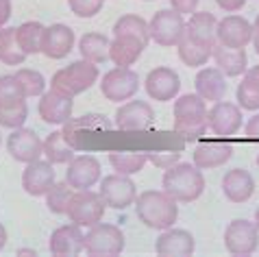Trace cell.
Masks as SVG:
<instances>
[{"mask_svg": "<svg viewBox=\"0 0 259 257\" xmlns=\"http://www.w3.org/2000/svg\"><path fill=\"white\" fill-rule=\"evenodd\" d=\"M235 96H237V105H240L242 109H248V111H257V109H259V94L246 90L242 83L237 85Z\"/></svg>", "mask_w": 259, "mask_h": 257, "instance_id": "cell-40", "label": "cell"}, {"mask_svg": "<svg viewBox=\"0 0 259 257\" xmlns=\"http://www.w3.org/2000/svg\"><path fill=\"white\" fill-rule=\"evenodd\" d=\"M46 26L41 22H24L18 26V41L26 55L41 53V39H44Z\"/></svg>", "mask_w": 259, "mask_h": 257, "instance_id": "cell-34", "label": "cell"}, {"mask_svg": "<svg viewBox=\"0 0 259 257\" xmlns=\"http://www.w3.org/2000/svg\"><path fill=\"white\" fill-rule=\"evenodd\" d=\"M225 246L231 255H250L259 246V227L250 220H231L225 229Z\"/></svg>", "mask_w": 259, "mask_h": 257, "instance_id": "cell-10", "label": "cell"}, {"mask_svg": "<svg viewBox=\"0 0 259 257\" xmlns=\"http://www.w3.org/2000/svg\"><path fill=\"white\" fill-rule=\"evenodd\" d=\"M20 255H33V257H35V251H28V248H22V251H20Z\"/></svg>", "mask_w": 259, "mask_h": 257, "instance_id": "cell-49", "label": "cell"}, {"mask_svg": "<svg viewBox=\"0 0 259 257\" xmlns=\"http://www.w3.org/2000/svg\"><path fill=\"white\" fill-rule=\"evenodd\" d=\"M255 225L259 227V207H257V211H255Z\"/></svg>", "mask_w": 259, "mask_h": 257, "instance_id": "cell-50", "label": "cell"}, {"mask_svg": "<svg viewBox=\"0 0 259 257\" xmlns=\"http://www.w3.org/2000/svg\"><path fill=\"white\" fill-rule=\"evenodd\" d=\"M16 78H18V83H20V88H22L26 98L41 96L46 92V78L41 76V72H37V70L20 68L16 72Z\"/></svg>", "mask_w": 259, "mask_h": 257, "instance_id": "cell-36", "label": "cell"}, {"mask_svg": "<svg viewBox=\"0 0 259 257\" xmlns=\"http://www.w3.org/2000/svg\"><path fill=\"white\" fill-rule=\"evenodd\" d=\"M233 157V146L231 142L222 140H205L194 148V163L200 170H213L220 168Z\"/></svg>", "mask_w": 259, "mask_h": 257, "instance_id": "cell-19", "label": "cell"}, {"mask_svg": "<svg viewBox=\"0 0 259 257\" xmlns=\"http://www.w3.org/2000/svg\"><path fill=\"white\" fill-rule=\"evenodd\" d=\"M257 166H259V155H257Z\"/></svg>", "mask_w": 259, "mask_h": 257, "instance_id": "cell-52", "label": "cell"}, {"mask_svg": "<svg viewBox=\"0 0 259 257\" xmlns=\"http://www.w3.org/2000/svg\"><path fill=\"white\" fill-rule=\"evenodd\" d=\"M26 57L28 55L20 48V41H18V28L16 26L0 28V61L5 66H22Z\"/></svg>", "mask_w": 259, "mask_h": 257, "instance_id": "cell-28", "label": "cell"}, {"mask_svg": "<svg viewBox=\"0 0 259 257\" xmlns=\"http://www.w3.org/2000/svg\"><path fill=\"white\" fill-rule=\"evenodd\" d=\"M68 7L78 18H94L103 9V0H68Z\"/></svg>", "mask_w": 259, "mask_h": 257, "instance_id": "cell-39", "label": "cell"}, {"mask_svg": "<svg viewBox=\"0 0 259 257\" xmlns=\"http://www.w3.org/2000/svg\"><path fill=\"white\" fill-rule=\"evenodd\" d=\"M148 155V161H153L157 168H170L175 166V163L181 159V155L179 153H146Z\"/></svg>", "mask_w": 259, "mask_h": 257, "instance_id": "cell-41", "label": "cell"}, {"mask_svg": "<svg viewBox=\"0 0 259 257\" xmlns=\"http://www.w3.org/2000/svg\"><path fill=\"white\" fill-rule=\"evenodd\" d=\"M24 92L20 88L16 74H3L0 76V109L5 107H13L20 101H24Z\"/></svg>", "mask_w": 259, "mask_h": 257, "instance_id": "cell-37", "label": "cell"}, {"mask_svg": "<svg viewBox=\"0 0 259 257\" xmlns=\"http://www.w3.org/2000/svg\"><path fill=\"white\" fill-rule=\"evenodd\" d=\"M50 253L57 257H74L85 251V235L78 225H63L50 233L48 240Z\"/></svg>", "mask_w": 259, "mask_h": 257, "instance_id": "cell-17", "label": "cell"}, {"mask_svg": "<svg viewBox=\"0 0 259 257\" xmlns=\"http://www.w3.org/2000/svg\"><path fill=\"white\" fill-rule=\"evenodd\" d=\"M163 192H168L179 203H192L205 192V177L196 163L177 161L163 173Z\"/></svg>", "mask_w": 259, "mask_h": 257, "instance_id": "cell-2", "label": "cell"}, {"mask_svg": "<svg viewBox=\"0 0 259 257\" xmlns=\"http://www.w3.org/2000/svg\"><path fill=\"white\" fill-rule=\"evenodd\" d=\"M177 51H179V59H181L185 66H190V68L205 66V63L211 59V55H213V48L196 44V41H192L188 37L181 39V44L177 46Z\"/></svg>", "mask_w": 259, "mask_h": 257, "instance_id": "cell-33", "label": "cell"}, {"mask_svg": "<svg viewBox=\"0 0 259 257\" xmlns=\"http://www.w3.org/2000/svg\"><path fill=\"white\" fill-rule=\"evenodd\" d=\"M74 48V31L66 24H50L41 39V55L48 59H63Z\"/></svg>", "mask_w": 259, "mask_h": 257, "instance_id": "cell-22", "label": "cell"}, {"mask_svg": "<svg viewBox=\"0 0 259 257\" xmlns=\"http://www.w3.org/2000/svg\"><path fill=\"white\" fill-rule=\"evenodd\" d=\"M207 105L198 94H183L175 101V128L185 140H198L207 131Z\"/></svg>", "mask_w": 259, "mask_h": 257, "instance_id": "cell-3", "label": "cell"}, {"mask_svg": "<svg viewBox=\"0 0 259 257\" xmlns=\"http://www.w3.org/2000/svg\"><path fill=\"white\" fill-rule=\"evenodd\" d=\"M100 161L94 155H78L68 163L66 181L74 190H90L100 181Z\"/></svg>", "mask_w": 259, "mask_h": 257, "instance_id": "cell-16", "label": "cell"}, {"mask_svg": "<svg viewBox=\"0 0 259 257\" xmlns=\"http://www.w3.org/2000/svg\"><path fill=\"white\" fill-rule=\"evenodd\" d=\"M253 33H255L253 24L246 18L235 16V13L218 20V31H215L218 44L227 48H246V44L253 41Z\"/></svg>", "mask_w": 259, "mask_h": 257, "instance_id": "cell-13", "label": "cell"}, {"mask_svg": "<svg viewBox=\"0 0 259 257\" xmlns=\"http://www.w3.org/2000/svg\"><path fill=\"white\" fill-rule=\"evenodd\" d=\"M194 85H196V94L209 103H218L227 94V81L220 68H203L194 78Z\"/></svg>", "mask_w": 259, "mask_h": 257, "instance_id": "cell-25", "label": "cell"}, {"mask_svg": "<svg viewBox=\"0 0 259 257\" xmlns=\"http://www.w3.org/2000/svg\"><path fill=\"white\" fill-rule=\"evenodd\" d=\"M74 188L68 183V181H61V183H55L53 188L46 192V205L53 213H68V207L70 201L74 196Z\"/></svg>", "mask_w": 259, "mask_h": 257, "instance_id": "cell-35", "label": "cell"}, {"mask_svg": "<svg viewBox=\"0 0 259 257\" xmlns=\"http://www.w3.org/2000/svg\"><path fill=\"white\" fill-rule=\"evenodd\" d=\"M148 44H144L138 37H128V35H118L111 41L109 48V59L120 68H131L135 61L140 59V55L144 53V48Z\"/></svg>", "mask_w": 259, "mask_h": 257, "instance_id": "cell-27", "label": "cell"}, {"mask_svg": "<svg viewBox=\"0 0 259 257\" xmlns=\"http://www.w3.org/2000/svg\"><path fill=\"white\" fill-rule=\"evenodd\" d=\"M7 148H9V155L16 161L22 163H31L37 161L41 155H44V142L37 138V133L31 131V128H13V133L7 140Z\"/></svg>", "mask_w": 259, "mask_h": 257, "instance_id": "cell-14", "label": "cell"}, {"mask_svg": "<svg viewBox=\"0 0 259 257\" xmlns=\"http://www.w3.org/2000/svg\"><path fill=\"white\" fill-rule=\"evenodd\" d=\"M211 57L225 76H242L248 70V57L244 48H227L222 44H215Z\"/></svg>", "mask_w": 259, "mask_h": 257, "instance_id": "cell-26", "label": "cell"}, {"mask_svg": "<svg viewBox=\"0 0 259 257\" xmlns=\"http://www.w3.org/2000/svg\"><path fill=\"white\" fill-rule=\"evenodd\" d=\"M253 28H255V31H259V16L255 18V24H253Z\"/></svg>", "mask_w": 259, "mask_h": 257, "instance_id": "cell-51", "label": "cell"}, {"mask_svg": "<svg viewBox=\"0 0 259 257\" xmlns=\"http://www.w3.org/2000/svg\"><path fill=\"white\" fill-rule=\"evenodd\" d=\"M207 124L218 138H231L242 128V107L227 101L213 103L207 111Z\"/></svg>", "mask_w": 259, "mask_h": 257, "instance_id": "cell-11", "label": "cell"}, {"mask_svg": "<svg viewBox=\"0 0 259 257\" xmlns=\"http://www.w3.org/2000/svg\"><path fill=\"white\" fill-rule=\"evenodd\" d=\"M100 196L107 207L111 209H126V207L135 205L138 198V188H135L133 179L128 175H107L100 179Z\"/></svg>", "mask_w": 259, "mask_h": 257, "instance_id": "cell-9", "label": "cell"}, {"mask_svg": "<svg viewBox=\"0 0 259 257\" xmlns=\"http://www.w3.org/2000/svg\"><path fill=\"white\" fill-rule=\"evenodd\" d=\"M253 46H255V53L259 55V31L253 33Z\"/></svg>", "mask_w": 259, "mask_h": 257, "instance_id": "cell-48", "label": "cell"}, {"mask_svg": "<svg viewBox=\"0 0 259 257\" xmlns=\"http://www.w3.org/2000/svg\"><path fill=\"white\" fill-rule=\"evenodd\" d=\"M124 251V233L116 225L96 223L85 235V253L94 257H111Z\"/></svg>", "mask_w": 259, "mask_h": 257, "instance_id": "cell-6", "label": "cell"}, {"mask_svg": "<svg viewBox=\"0 0 259 257\" xmlns=\"http://www.w3.org/2000/svg\"><path fill=\"white\" fill-rule=\"evenodd\" d=\"M155 124V111L146 101H126L116 111V128L120 131H146Z\"/></svg>", "mask_w": 259, "mask_h": 257, "instance_id": "cell-12", "label": "cell"}, {"mask_svg": "<svg viewBox=\"0 0 259 257\" xmlns=\"http://www.w3.org/2000/svg\"><path fill=\"white\" fill-rule=\"evenodd\" d=\"M5 244H7V229L0 225V251L5 248Z\"/></svg>", "mask_w": 259, "mask_h": 257, "instance_id": "cell-47", "label": "cell"}, {"mask_svg": "<svg viewBox=\"0 0 259 257\" xmlns=\"http://www.w3.org/2000/svg\"><path fill=\"white\" fill-rule=\"evenodd\" d=\"M242 85L250 92H255V94H259V66H253L248 68L246 72H244V78H242Z\"/></svg>", "mask_w": 259, "mask_h": 257, "instance_id": "cell-42", "label": "cell"}, {"mask_svg": "<svg viewBox=\"0 0 259 257\" xmlns=\"http://www.w3.org/2000/svg\"><path fill=\"white\" fill-rule=\"evenodd\" d=\"M179 201L168 192L146 190L135 198V213L148 229H170L179 218Z\"/></svg>", "mask_w": 259, "mask_h": 257, "instance_id": "cell-1", "label": "cell"}, {"mask_svg": "<svg viewBox=\"0 0 259 257\" xmlns=\"http://www.w3.org/2000/svg\"><path fill=\"white\" fill-rule=\"evenodd\" d=\"M148 155L142 151H113L109 153V163L113 166V170L120 175H138L140 170L146 166Z\"/></svg>", "mask_w": 259, "mask_h": 257, "instance_id": "cell-31", "label": "cell"}, {"mask_svg": "<svg viewBox=\"0 0 259 257\" xmlns=\"http://www.w3.org/2000/svg\"><path fill=\"white\" fill-rule=\"evenodd\" d=\"M196 248L194 235L185 229H163V233L157 238L155 253L161 257H190Z\"/></svg>", "mask_w": 259, "mask_h": 257, "instance_id": "cell-20", "label": "cell"}, {"mask_svg": "<svg viewBox=\"0 0 259 257\" xmlns=\"http://www.w3.org/2000/svg\"><path fill=\"white\" fill-rule=\"evenodd\" d=\"M148 33H150V39L159 46H165V48L179 46L181 39L185 37L183 13H179L175 9L157 11L153 16V20L148 22Z\"/></svg>", "mask_w": 259, "mask_h": 257, "instance_id": "cell-5", "label": "cell"}, {"mask_svg": "<svg viewBox=\"0 0 259 257\" xmlns=\"http://www.w3.org/2000/svg\"><path fill=\"white\" fill-rule=\"evenodd\" d=\"M26 118H28V105H26V101H20L18 105H13V107H5V109H0V126L11 128V131H13V128L24 126Z\"/></svg>", "mask_w": 259, "mask_h": 257, "instance_id": "cell-38", "label": "cell"}, {"mask_svg": "<svg viewBox=\"0 0 259 257\" xmlns=\"http://www.w3.org/2000/svg\"><path fill=\"white\" fill-rule=\"evenodd\" d=\"M244 131H246L248 140H259V113H255V116L248 120L246 126H244Z\"/></svg>", "mask_w": 259, "mask_h": 257, "instance_id": "cell-44", "label": "cell"}, {"mask_svg": "<svg viewBox=\"0 0 259 257\" xmlns=\"http://www.w3.org/2000/svg\"><path fill=\"white\" fill-rule=\"evenodd\" d=\"M215 31H218V20L209 11H194L190 20L185 22V37L209 48L218 44Z\"/></svg>", "mask_w": 259, "mask_h": 257, "instance_id": "cell-23", "label": "cell"}, {"mask_svg": "<svg viewBox=\"0 0 259 257\" xmlns=\"http://www.w3.org/2000/svg\"><path fill=\"white\" fill-rule=\"evenodd\" d=\"M118 35H128V37H138L144 44L150 41V33H148V22L142 16L135 13H126V16L118 18V22L113 24V37Z\"/></svg>", "mask_w": 259, "mask_h": 257, "instance_id": "cell-32", "label": "cell"}, {"mask_svg": "<svg viewBox=\"0 0 259 257\" xmlns=\"http://www.w3.org/2000/svg\"><path fill=\"white\" fill-rule=\"evenodd\" d=\"M96 81H98L96 63L88 59H78V61H72L68 68L57 70L55 76L50 78V88L74 98L78 94H83V92H88Z\"/></svg>", "mask_w": 259, "mask_h": 257, "instance_id": "cell-4", "label": "cell"}, {"mask_svg": "<svg viewBox=\"0 0 259 257\" xmlns=\"http://www.w3.org/2000/svg\"><path fill=\"white\" fill-rule=\"evenodd\" d=\"M144 88H146L148 96L153 98V101L168 103L179 94V90H181V78H179V74L172 68L159 66L148 72L146 81H144Z\"/></svg>", "mask_w": 259, "mask_h": 257, "instance_id": "cell-15", "label": "cell"}, {"mask_svg": "<svg viewBox=\"0 0 259 257\" xmlns=\"http://www.w3.org/2000/svg\"><path fill=\"white\" fill-rule=\"evenodd\" d=\"M109 48H111V41L107 39L103 33H85L83 37L78 39L81 57L88 61H94V63H105L109 59Z\"/></svg>", "mask_w": 259, "mask_h": 257, "instance_id": "cell-29", "label": "cell"}, {"mask_svg": "<svg viewBox=\"0 0 259 257\" xmlns=\"http://www.w3.org/2000/svg\"><path fill=\"white\" fill-rule=\"evenodd\" d=\"M170 5H172V9L179 11V13H194L196 11V7H198V0H170Z\"/></svg>", "mask_w": 259, "mask_h": 257, "instance_id": "cell-43", "label": "cell"}, {"mask_svg": "<svg viewBox=\"0 0 259 257\" xmlns=\"http://www.w3.org/2000/svg\"><path fill=\"white\" fill-rule=\"evenodd\" d=\"M103 3H105V0H103Z\"/></svg>", "mask_w": 259, "mask_h": 257, "instance_id": "cell-53", "label": "cell"}, {"mask_svg": "<svg viewBox=\"0 0 259 257\" xmlns=\"http://www.w3.org/2000/svg\"><path fill=\"white\" fill-rule=\"evenodd\" d=\"M140 90V76L138 72H133L131 68H113L109 72L103 74L100 81V92L107 101L111 103H124L138 94Z\"/></svg>", "mask_w": 259, "mask_h": 257, "instance_id": "cell-8", "label": "cell"}, {"mask_svg": "<svg viewBox=\"0 0 259 257\" xmlns=\"http://www.w3.org/2000/svg\"><path fill=\"white\" fill-rule=\"evenodd\" d=\"M105 209L107 205L103 201V196H100V192L76 190L68 207V218L70 223H74L78 227H94L96 223L103 220Z\"/></svg>", "mask_w": 259, "mask_h": 257, "instance_id": "cell-7", "label": "cell"}, {"mask_svg": "<svg viewBox=\"0 0 259 257\" xmlns=\"http://www.w3.org/2000/svg\"><path fill=\"white\" fill-rule=\"evenodd\" d=\"M11 18V0H0V28Z\"/></svg>", "mask_w": 259, "mask_h": 257, "instance_id": "cell-46", "label": "cell"}, {"mask_svg": "<svg viewBox=\"0 0 259 257\" xmlns=\"http://www.w3.org/2000/svg\"><path fill=\"white\" fill-rule=\"evenodd\" d=\"M215 3H218L220 9H225L227 13H235L246 5V0H215Z\"/></svg>", "mask_w": 259, "mask_h": 257, "instance_id": "cell-45", "label": "cell"}, {"mask_svg": "<svg viewBox=\"0 0 259 257\" xmlns=\"http://www.w3.org/2000/svg\"><path fill=\"white\" fill-rule=\"evenodd\" d=\"M44 157L50 163H70L74 159V146L66 140L63 131H53L44 140Z\"/></svg>", "mask_w": 259, "mask_h": 257, "instance_id": "cell-30", "label": "cell"}, {"mask_svg": "<svg viewBox=\"0 0 259 257\" xmlns=\"http://www.w3.org/2000/svg\"><path fill=\"white\" fill-rule=\"evenodd\" d=\"M72 107H74L72 96H66L50 88V92H44L39 96L37 111H39V118L48 124H66L72 116Z\"/></svg>", "mask_w": 259, "mask_h": 257, "instance_id": "cell-18", "label": "cell"}, {"mask_svg": "<svg viewBox=\"0 0 259 257\" xmlns=\"http://www.w3.org/2000/svg\"><path fill=\"white\" fill-rule=\"evenodd\" d=\"M222 192L231 203H246L255 194V179L248 170L233 168L222 177Z\"/></svg>", "mask_w": 259, "mask_h": 257, "instance_id": "cell-24", "label": "cell"}, {"mask_svg": "<svg viewBox=\"0 0 259 257\" xmlns=\"http://www.w3.org/2000/svg\"><path fill=\"white\" fill-rule=\"evenodd\" d=\"M57 181H55V170H53V163L48 159L46 161H31L26 163L24 173H22V188L26 194L31 196H46V192L53 188Z\"/></svg>", "mask_w": 259, "mask_h": 257, "instance_id": "cell-21", "label": "cell"}]
</instances>
